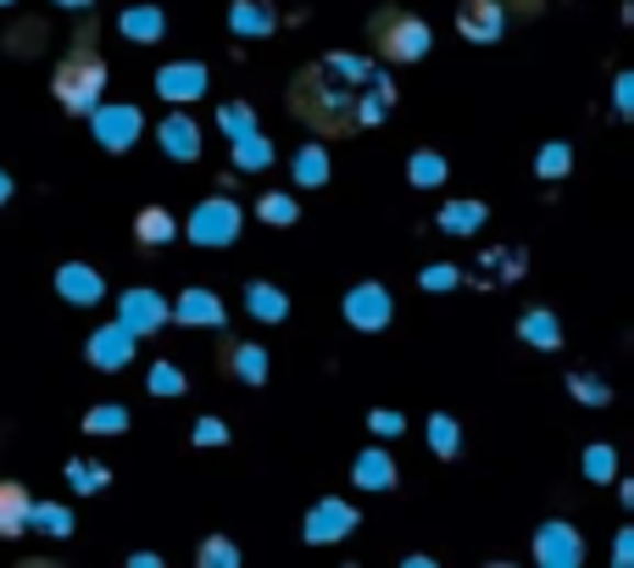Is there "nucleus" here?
I'll use <instances>...</instances> for the list:
<instances>
[{"label":"nucleus","mask_w":634,"mask_h":568,"mask_svg":"<svg viewBox=\"0 0 634 568\" xmlns=\"http://www.w3.org/2000/svg\"><path fill=\"white\" fill-rule=\"evenodd\" d=\"M345 323H351V330H362V335H379L385 323H390V290L385 285H356L345 296Z\"/></svg>","instance_id":"nucleus-5"},{"label":"nucleus","mask_w":634,"mask_h":568,"mask_svg":"<svg viewBox=\"0 0 634 568\" xmlns=\"http://www.w3.org/2000/svg\"><path fill=\"white\" fill-rule=\"evenodd\" d=\"M118 323H123L129 335H156L162 323H167V301L156 290H129L123 307H118Z\"/></svg>","instance_id":"nucleus-10"},{"label":"nucleus","mask_w":634,"mask_h":568,"mask_svg":"<svg viewBox=\"0 0 634 568\" xmlns=\"http://www.w3.org/2000/svg\"><path fill=\"white\" fill-rule=\"evenodd\" d=\"M67 479H73V491L89 497V491H107V479H112V474L96 468V463H67Z\"/></svg>","instance_id":"nucleus-32"},{"label":"nucleus","mask_w":634,"mask_h":568,"mask_svg":"<svg viewBox=\"0 0 634 568\" xmlns=\"http://www.w3.org/2000/svg\"><path fill=\"white\" fill-rule=\"evenodd\" d=\"M351 479L362 485V491H390V485H396V463H390V452H362L356 468H351Z\"/></svg>","instance_id":"nucleus-18"},{"label":"nucleus","mask_w":634,"mask_h":568,"mask_svg":"<svg viewBox=\"0 0 634 568\" xmlns=\"http://www.w3.org/2000/svg\"><path fill=\"white\" fill-rule=\"evenodd\" d=\"M229 23H234L240 34H267V29H274V18H267V7H256V0H240V7L229 12Z\"/></svg>","instance_id":"nucleus-30"},{"label":"nucleus","mask_w":634,"mask_h":568,"mask_svg":"<svg viewBox=\"0 0 634 568\" xmlns=\"http://www.w3.org/2000/svg\"><path fill=\"white\" fill-rule=\"evenodd\" d=\"M0 7H12V0H0Z\"/></svg>","instance_id":"nucleus-46"},{"label":"nucleus","mask_w":634,"mask_h":568,"mask_svg":"<svg viewBox=\"0 0 634 568\" xmlns=\"http://www.w3.org/2000/svg\"><path fill=\"white\" fill-rule=\"evenodd\" d=\"M156 96L173 101V107H185V101H201L207 96V67L201 62H173L156 73Z\"/></svg>","instance_id":"nucleus-8"},{"label":"nucleus","mask_w":634,"mask_h":568,"mask_svg":"<svg viewBox=\"0 0 634 568\" xmlns=\"http://www.w3.org/2000/svg\"><path fill=\"white\" fill-rule=\"evenodd\" d=\"M178 390H185V374H178L173 363H156L151 368V396H178Z\"/></svg>","instance_id":"nucleus-38"},{"label":"nucleus","mask_w":634,"mask_h":568,"mask_svg":"<svg viewBox=\"0 0 634 568\" xmlns=\"http://www.w3.org/2000/svg\"><path fill=\"white\" fill-rule=\"evenodd\" d=\"M89 118H96V140H101L107 151H129V145L140 140V129H145L140 107H96Z\"/></svg>","instance_id":"nucleus-9"},{"label":"nucleus","mask_w":634,"mask_h":568,"mask_svg":"<svg viewBox=\"0 0 634 568\" xmlns=\"http://www.w3.org/2000/svg\"><path fill=\"white\" fill-rule=\"evenodd\" d=\"M457 29H463V40H474V45L501 40V29H507V0H463Z\"/></svg>","instance_id":"nucleus-7"},{"label":"nucleus","mask_w":634,"mask_h":568,"mask_svg":"<svg viewBox=\"0 0 634 568\" xmlns=\"http://www.w3.org/2000/svg\"><path fill=\"white\" fill-rule=\"evenodd\" d=\"M429 446H434V457H457L463 452V430H457V419H451V413H434L429 419Z\"/></svg>","instance_id":"nucleus-24"},{"label":"nucleus","mask_w":634,"mask_h":568,"mask_svg":"<svg viewBox=\"0 0 634 568\" xmlns=\"http://www.w3.org/2000/svg\"><path fill=\"white\" fill-rule=\"evenodd\" d=\"M568 168H574V151H568L563 140H552L546 151H540V156H534V174H540V179H563Z\"/></svg>","instance_id":"nucleus-28"},{"label":"nucleus","mask_w":634,"mask_h":568,"mask_svg":"<svg viewBox=\"0 0 634 568\" xmlns=\"http://www.w3.org/2000/svg\"><path fill=\"white\" fill-rule=\"evenodd\" d=\"M256 212H262V223H296V218H301V207H296L290 196H262Z\"/></svg>","instance_id":"nucleus-34"},{"label":"nucleus","mask_w":634,"mask_h":568,"mask_svg":"<svg viewBox=\"0 0 634 568\" xmlns=\"http://www.w3.org/2000/svg\"><path fill=\"white\" fill-rule=\"evenodd\" d=\"M629 557H634V535H629V530H618V552H612V563L623 568Z\"/></svg>","instance_id":"nucleus-43"},{"label":"nucleus","mask_w":634,"mask_h":568,"mask_svg":"<svg viewBox=\"0 0 634 568\" xmlns=\"http://www.w3.org/2000/svg\"><path fill=\"white\" fill-rule=\"evenodd\" d=\"M568 390H574L579 401H590V408H607V401H612V390H607L601 379H590V374H574V379H568Z\"/></svg>","instance_id":"nucleus-36"},{"label":"nucleus","mask_w":634,"mask_h":568,"mask_svg":"<svg viewBox=\"0 0 634 568\" xmlns=\"http://www.w3.org/2000/svg\"><path fill=\"white\" fill-rule=\"evenodd\" d=\"M463 274L457 268H445V263H434V268H423V290H451Z\"/></svg>","instance_id":"nucleus-39"},{"label":"nucleus","mask_w":634,"mask_h":568,"mask_svg":"<svg viewBox=\"0 0 634 568\" xmlns=\"http://www.w3.org/2000/svg\"><path fill=\"white\" fill-rule=\"evenodd\" d=\"M368 34H374V51H379L385 62H423L429 45H434L429 23H418V18L401 12V7H379L374 23H368Z\"/></svg>","instance_id":"nucleus-3"},{"label":"nucleus","mask_w":634,"mask_h":568,"mask_svg":"<svg viewBox=\"0 0 634 568\" xmlns=\"http://www.w3.org/2000/svg\"><path fill=\"white\" fill-rule=\"evenodd\" d=\"M229 368H234L245 385H262V379H267V352H262V346H234V352H229Z\"/></svg>","instance_id":"nucleus-26"},{"label":"nucleus","mask_w":634,"mask_h":568,"mask_svg":"<svg viewBox=\"0 0 634 568\" xmlns=\"http://www.w3.org/2000/svg\"><path fill=\"white\" fill-rule=\"evenodd\" d=\"M123 34H129V40H162V12H156V7L123 12Z\"/></svg>","instance_id":"nucleus-29"},{"label":"nucleus","mask_w":634,"mask_h":568,"mask_svg":"<svg viewBox=\"0 0 634 568\" xmlns=\"http://www.w3.org/2000/svg\"><path fill=\"white\" fill-rule=\"evenodd\" d=\"M201 563H207V568H234V563H240V546L223 541V535H212V541L201 546Z\"/></svg>","instance_id":"nucleus-35"},{"label":"nucleus","mask_w":634,"mask_h":568,"mask_svg":"<svg viewBox=\"0 0 634 568\" xmlns=\"http://www.w3.org/2000/svg\"><path fill=\"white\" fill-rule=\"evenodd\" d=\"M223 441H229V430H223L218 419H201V424H196V446H223Z\"/></svg>","instance_id":"nucleus-41"},{"label":"nucleus","mask_w":634,"mask_h":568,"mask_svg":"<svg viewBox=\"0 0 634 568\" xmlns=\"http://www.w3.org/2000/svg\"><path fill=\"white\" fill-rule=\"evenodd\" d=\"M84 430H89V435H123V430H129V413H123V408H96V413H84Z\"/></svg>","instance_id":"nucleus-31"},{"label":"nucleus","mask_w":634,"mask_h":568,"mask_svg":"<svg viewBox=\"0 0 634 568\" xmlns=\"http://www.w3.org/2000/svg\"><path fill=\"white\" fill-rule=\"evenodd\" d=\"M89 363L96 368H107V374H118V368H129V357H134V335L123 330V323H107L101 335H89Z\"/></svg>","instance_id":"nucleus-12"},{"label":"nucleus","mask_w":634,"mask_h":568,"mask_svg":"<svg viewBox=\"0 0 634 568\" xmlns=\"http://www.w3.org/2000/svg\"><path fill=\"white\" fill-rule=\"evenodd\" d=\"M173 312H178V323H196V330H218L223 323V301L207 296V290H185Z\"/></svg>","instance_id":"nucleus-17"},{"label":"nucleus","mask_w":634,"mask_h":568,"mask_svg":"<svg viewBox=\"0 0 634 568\" xmlns=\"http://www.w3.org/2000/svg\"><path fill=\"white\" fill-rule=\"evenodd\" d=\"M368 424H374L379 435H401V430H407V419H401V413H390V408H379V413H368Z\"/></svg>","instance_id":"nucleus-40"},{"label":"nucleus","mask_w":634,"mask_h":568,"mask_svg":"<svg viewBox=\"0 0 634 568\" xmlns=\"http://www.w3.org/2000/svg\"><path fill=\"white\" fill-rule=\"evenodd\" d=\"M62 7H89V0H62Z\"/></svg>","instance_id":"nucleus-45"},{"label":"nucleus","mask_w":634,"mask_h":568,"mask_svg":"<svg viewBox=\"0 0 634 568\" xmlns=\"http://www.w3.org/2000/svg\"><path fill=\"white\" fill-rule=\"evenodd\" d=\"M56 290H62L73 307H89V301H101L107 279L89 268V263H62V268H56Z\"/></svg>","instance_id":"nucleus-13"},{"label":"nucleus","mask_w":634,"mask_h":568,"mask_svg":"<svg viewBox=\"0 0 634 568\" xmlns=\"http://www.w3.org/2000/svg\"><path fill=\"white\" fill-rule=\"evenodd\" d=\"M218 123H223V134H229V140H245V134H256V118H251V107H245V101L223 107V112H218Z\"/></svg>","instance_id":"nucleus-33"},{"label":"nucleus","mask_w":634,"mask_h":568,"mask_svg":"<svg viewBox=\"0 0 634 568\" xmlns=\"http://www.w3.org/2000/svg\"><path fill=\"white\" fill-rule=\"evenodd\" d=\"M156 140H162V151L178 156V162H196V156H201V129H196L185 112H173V118L156 129Z\"/></svg>","instance_id":"nucleus-16"},{"label":"nucleus","mask_w":634,"mask_h":568,"mask_svg":"<svg viewBox=\"0 0 634 568\" xmlns=\"http://www.w3.org/2000/svg\"><path fill=\"white\" fill-rule=\"evenodd\" d=\"M51 90H56V101H62L73 118L96 112V107H101V90H107V62L89 56V51H73V56L56 67Z\"/></svg>","instance_id":"nucleus-2"},{"label":"nucleus","mask_w":634,"mask_h":568,"mask_svg":"<svg viewBox=\"0 0 634 568\" xmlns=\"http://www.w3.org/2000/svg\"><path fill=\"white\" fill-rule=\"evenodd\" d=\"M585 474H590V479H618V457H612V446H590V452H585Z\"/></svg>","instance_id":"nucleus-37"},{"label":"nucleus","mask_w":634,"mask_h":568,"mask_svg":"<svg viewBox=\"0 0 634 568\" xmlns=\"http://www.w3.org/2000/svg\"><path fill=\"white\" fill-rule=\"evenodd\" d=\"M534 557L546 563V568H574V563H585V552H579V530H574V524H540V535H534Z\"/></svg>","instance_id":"nucleus-11"},{"label":"nucleus","mask_w":634,"mask_h":568,"mask_svg":"<svg viewBox=\"0 0 634 568\" xmlns=\"http://www.w3.org/2000/svg\"><path fill=\"white\" fill-rule=\"evenodd\" d=\"M134 234H140V246H167V240L178 234V223H173L167 207H145V212L134 218Z\"/></svg>","instance_id":"nucleus-20"},{"label":"nucleus","mask_w":634,"mask_h":568,"mask_svg":"<svg viewBox=\"0 0 634 568\" xmlns=\"http://www.w3.org/2000/svg\"><path fill=\"white\" fill-rule=\"evenodd\" d=\"M234 234H240V207L229 196H207L190 212V240H196V246H229Z\"/></svg>","instance_id":"nucleus-4"},{"label":"nucleus","mask_w":634,"mask_h":568,"mask_svg":"<svg viewBox=\"0 0 634 568\" xmlns=\"http://www.w3.org/2000/svg\"><path fill=\"white\" fill-rule=\"evenodd\" d=\"M351 530H356V508H351V502L323 497V502L307 513V546H334V541H345Z\"/></svg>","instance_id":"nucleus-6"},{"label":"nucleus","mask_w":634,"mask_h":568,"mask_svg":"<svg viewBox=\"0 0 634 568\" xmlns=\"http://www.w3.org/2000/svg\"><path fill=\"white\" fill-rule=\"evenodd\" d=\"M29 530H40V535H51V541H62V535H73V508H51V502H29Z\"/></svg>","instance_id":"nucleus-23"},{"label":"nucleus","mask_w":634,"mask_h":568,"mask_svg":"<svg viewBox=\"0 0 634 568\" xmlns=\"http://www.w3.org/2000/svg\"><path fill=\"white\" fill-rule=\"evenodd\" d=\"M29 491L18 479H0V541H18L23 530H29Z\"/></svg>","instance_id":"nucleus-15"},{"label":"nucleus","mask_w":634,"mask_h":568,"mask_svg":"<svg viewBox=\"0 0 634 568\" xmlns=\"http://www.w3.org/2000/svg\"><path fill=\"white\" fill-rule=\"evenodd\" d=\"M618 112H634V78L629 73L618 78Z\"/></svg>","instance_id":"nucleus-42"},{"label":"nucleus","mask_w":634,"mask_h":568,"mask_svg":"<svg viewBox=\"0 0 634 568\" xmlns=\"http://www.w3.org/2000/svg\"><path fill=\"white\" fill-rule=\"evenodd\" d=\"M290 174H296V185H301V190H318V185H329V151H323V145H301V151H296V168H290Z\"/></svg>","instance_id":"nucleus-19"},{"label":"nucleus","mask_w":634,"mask_h":568,"mask_svg":"<svg viewBox=\"0 0 634 568\" xmlns=\"http://www.w3.org/2000/svg\"><path fill=\"white\" fill-rule=\"evenodd\" d=\"M390 101H396V85L368 56H351V51H329L323 62L301 67L290 85V112L323 140L385 123Z\"/></svg>","instance_id":"nucleus-1"},{"label":"nucleus","mask_w":634,"mask_h":568,"mask_svg":"<svg viewBox=\"0 0 634 568\" xmlns=\"http://www.w3.org/2000/svg\"><path fill=\"white\" fill-rule=\"evenodd\" d=\"M407 179H412V185H423V190L445 185V156H440V151H418V156L407 162Z\"/></svg>","instance_id":"nucleus-25"},{"label":"nucleus","mask_w":634,"mask_h":568,"mask_svg":"<svg viewBox=\"0 0 634 568\" xmlns=\"http://www.w3.org/2000/svg\"><path fill=\"white\" fill-rule=\"evenodd\" d=\"M518 335H523L529 346H546V352H557V346H563V323H557L552 312H523Z\"/></svg>","instance_id":"nucleus-21"},{"label":"nucleus","mask_w":634,"mask_h":568,"mask_svg":"<svg viewBox=\"0 0 634 568\" xmlns=\"http://www.w3.org/2000/svg\"><path fill=\"white\" fill-rule=\"evenodd\" d=\"M245 312H251L256 323H285V318H290V296H285L279 285H267V279H251V285H245Z\"/></svg>","instance_id":"nucleus-14"},{"label":"nucleus","mask_w":634,"mask_h":568,"mask_svg":"<svg viewBox=\"0 0 634 568\" xmlns=\"http://www.w3.org/2000/svg\"><path fill=\"white\" fill-rule=\"evenodd\" d=\"M267 162H274V145H267L262 134H245V140H234V168L256 174V168H267Z\"/></svg>","instance_id":"nucleus-27"},{"label":"nucleus","mask_w":634,"mask_h":568,"mask_svg":"<svg viewBox=\"0 0 634 568\" xmlns=\"http://www.w3.org/2000/svg\"><path fill=\"white\" fill-rule=\"evenodd\" d=\"M0 201H12V174L0 168Z\"/></svg>","instance_id":"nucleus-44"},{"label":"nucleus","mask_w":634,"mask_h":568,"mask_svg":"<svg viewBox=\"0 0 634 568\" xmlns=\"http://www.w3.org/2000/svg\"><path fill=\"white\" fill-rule=\"evenodd\" d=\"M440 229L445 234H479L485 229V207L479 201H451V207H440Z\"/></svg>","instance_id":"nucleus-22"}]
</instances>
